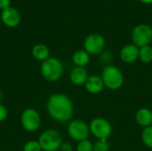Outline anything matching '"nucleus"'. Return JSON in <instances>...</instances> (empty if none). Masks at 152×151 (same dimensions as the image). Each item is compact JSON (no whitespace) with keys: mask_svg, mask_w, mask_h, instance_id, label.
<instances>
[{"mask_svg":"<svg viewBox=\"0 0 152 151\" xmlns=\"http://www.w3.org/2000/svg\"><path fill=\"white\" fill-rule=\"evenodd\" d=\"M88 77L86 69L83 67L75 66L69 73V79L75 85H85Z\"/></svg>","mask_w":152,"mask_h":151,"instance_id":"obj_12","label":"nucleus"},{"mask_svg":"<svg viewBox=\"0 0 152 151\" xmlns=\"http://www.w3.org/2000/svg\"><path fill=\"white\" fill-rule=\"evenodd\" d=\"M90 133L98 140H108L112 133L110 123L102 117L94 118L89 125Z\"/></svg>","mask_w":152,"mask_h":151,"instance_id":"obj_8","label":"nucleus"},{"mask_svg":"<svg viewBox=\"0 0 152 151\" xmlns=\"http://www.w3.org/2000/svg\"><path fill=\"white\" fill-rule=\"evenodd\" d=\"M8 117V110L6 109V107L0 103V122L4 121Z\"/></svg>","mask_w":152,"mask_h":151,"instance_id":"obj_22","label":"nucleus"},{"mask_svg":"<svg viewBox=\"0 0 152 151\" xmlns=\"http://www.w3.org/2000/svg\"><path fill=\"white\" fill-rule=\"evenodd\" d=\"M11 0H0V9L3 11L10 7Z\"/></svg>","mask_w":152,"mask_h":151,"instance_id":"obj_24","label":"nucleus"},{"mask_svg":"<svg viewBox=\"0 0 152 151\" xmlns=\"http://www.w3.org/2000/svg\"><path fill=\"white\" fill-rule=\"evenodd\" d=\"M94 150V144L88 141L84 140L77 143V151H93Z\"/></svg>","mask_w":152,"mask_h":151,"instance_id":"obj_21","label":"nucleus"},{"mask_svg":"<svg viewBox=\"0 0 152 151\" xmlns=\"http://www.w3.org/2000/svg\"><path fill=\"white\" fill-rule=\"evenodd\" d=\"M86 90L92 94H98L100 93L103 88H104V84L101 77L99 76H90L88 77L86 84H85Z\"/></svg>","mask_w":152,"mask_h":151,"instance_id":"obj_13","label":"nucleus"},{"mask_svg":"<svg viewBox=\"0 0 152 151\" xmlns=\"http://www.w3.org/2000/svg\"><path fill=\"white\" fill-rule=\"evenodd\" d=\"M67 132L69 136L77 142L87 140L90 134L89 125L81 119H74L69 121L68 124Z\"/></svg>","mask_w":152,"mask_h":151,"instance_id":"obj_6","label":"nucleus"},{"mask_svg":"<svg viewBox=\"0 0 152 151\" xmlns=\"http://www.w3.org/2000/svg\"><path fill=\"white\" fill-rule=\"evenodd\" d=\"M142 140L143 144L146 147H148L150 149H152V125L148 126V127H145L142 130Z\"/></svg>","mask_w":152,"mask_h":151,"instance_id":"obj_18","label":"nucleus"},{"mask_svg":"<svg viewBox=\"0 0 152 151\" xmlns=\"http://www.w3.org/2000/svg\"><path fill=\"white\" fill-rule=\"evenodd\" d=\"M120 59L125 63H133L139 59V47L134 44L125 45L120 51Z\"/></svg>","mask_w":152,"mask_h":151,"instance_id":"obj_11","label":"nucleus"},{"mask_svg":"<svg viewBox=\"0 0 152 151\" xmlns=\"http://www.w3.org/2000/svg\"><path fill=\"white\" fill-rule=\"evenodd\" d=\"M22 151H42V149L38 141L31 140V141L27 142L23 145Z\"/></svg>","mask_w":152,"mask_h":151,"instance_id":"obj_19","label":"nucleus"},{"mask_svg":"<svg viewBox=\"0 0 152 151\" xmlns=\"http://www.w3.org/2000/svg\"><path fill=\"white\" fill-rule=\"evenodd\" d=\"M133 44L141 48L150 45L152 41V28L147 24H139L133 29L131 33Z\"/></svg>","mask_w":152,"mask_h":151,"instance_id":"obj_7","label":"nucleus"},{"mask_svg":"<svg viewBox=\"0 0 152 151\" xmlns=\"http://www.w3.org/2000/svg\"><path fill=\"white\" fill-rule=\"evenodd\" d=\"M110 143L108 140H98L94 144L93 151H109L110 150Z\"/></svg>","mask_w":152,"mask_h":151,"instance_id":"obj_20","label":"nucleus"},{"mask_svg":"<svg viewBox=\"0 0 152 151\" xmlns=\"http://www.w3.org/2000/svg\"><path fill=\"white\" fill-rule=\"evenodd\" d=\"M105 47L104 37L98 33H92L88 35L84 42V48L90 55L100 54Z\"/></svg>","mask_w":152,"mask_h":151,"instance_id":"obj_9","label":"nucleus"},{"mask_svg":"<svg viewBox=\"0 0 152 151\" xmlns=\"http://www.w3.org/2000/svg\"><path fill=\"white\" fill-rule=\"evenodd\" d=\"M72 61L77 67L85 68L90 61V54L85 50H77L72 55Z\"/></svg>","mask_w":152,"mask_h":151,"instance_id":"obj_16","label":"nucleus"},{"mask_svg":"<svg viewBox=\"0 0 152 151\" xmlns=\"http://www.w3.org/2000/svg\"><path fill=\"white\" fill-rule=\"evenodd\" d=\"M102 79L104 86L110 90H118L124 84V75L122 71L112 65L106 66L102 73Z\"/></svg>","mask_w":152,"mask_h":151,"instance_id":"obj_3","label":"nucleus"},{"mask_svg":"<svg viewBox=\"0 0 152 151\" xmlns=\"http://www.w3.org/2000/svg\"><path fill=\"white\" fill-rule=\"evenodd\" d=\"M0 17H1L2 22L9 28L17 27L20 23V20H21V16H20V12L16 8L12 7V6H10L7 9L3 10L1 12Z\"/></svg>","mask_w":152,"mask_h":151,"instance_id":"obj_10","label":"nucleus"},{"mask_svg":"<svg viewBox=\"0 0 152 151\" xmlns=\"http://www.w3.org/2000/svg\"><path fill=\"white\" fill-rule=\"evenodd\" d=\"M142 3H143V4H151L152 3V0H140Z\"/></svg>","mask_w":152,"mask_h":151,"instance_id":"obj_25","label":"nucleus"},{"mask_svg":"<svg viewBox=\"0 0 152 151\" xmlns=\"http://www.w3.org/2000/svg\"><path fill=\"white\" fill-rule=\"evenodd\" d=\"M135 120L137 124L142 127L152 125V111L147 108H141L135 114Z\"/></svg>","mask_w":152,"mask_h":151,"instance_id":"obj_14","label":"nucleus"},{"mask_svg":"<svg viewBox=\"0 0 152 151\" xmlns=\"http://www.w3.org/2000/svg\"><path fill=\"white\" fill-rule=\"evenodd\" d=\"M20 124L25 131L28 133L37 132L41 126V116L37 109L28 108L20 115Z\"/></svg>","mask_w":152,"mask_h":151,"instance_id":"obj_5","label":"nucleus"},{"mask_svg":"<svg viewBox=\"0 0 152 151\" xmlns=\"http://www.w3.org/2000/svg\"><path fill=\"white\" fill-rule=\"evenodd\" d=\"M42 77L48 82H57L62 77L64 67L62 62L55 58L49 57L42 62L40 67Z\"/></svg>","mask_w":152,"mask_h":151,"instance_id":"obj_2","label":"nucleus"},{"mask_svg":"<svg viewBox=\"0 0 152 151\" xmlns=\"http://www.w3.org/2000/svg\"><path fill=\"white\" fill-rule=\"evenodd\" d=\"M37 141L41 146L42 151H58L63 142L61 133L53 128L42 132Z\"/></svg>","mask_w":152,"mask_h":151,"instance_id":"obj_4","label":"nucleus"},{"mask_svg":"<svg viewBox=\"0 0 152 151\" xmlns=\"http://www.w3.org/2000/svg\"><path fill=\"white\" fill-rule=\"evenodd\" d=\"M32 57L38 61H45L50 57V50L44 44H37L33 46L31 50Z\"/></svg>","mask_w":152,"mask_h":151,"instance_id":"obj_15","label":"nucleus"},{"mask_svg":"<svg viewBox=\"0 0 152 151\" xmlns=\"http://www.w3.org/2000/svg\"><path fill=\"white\" fill-rule=\"evenodd\" d=\"M1 100H2V92L0 90V103H1Z\"/></svg>","mask_w":152,"mask_h":151,"instance_id":"obj_26","label":"nucleus"},{"mask_svg":"<svg viewBox=\"0 0 152 151\" xmlns=\"http://www.w3.org/2000/svg\"><path fill=\"white\" fill-rule=\"evenodd\" d=\"M46 110L50 117L57 123L69 122L74 113L72 101L64 93H56L52 94L46 102Z\"/></svg>","mask_w":152,"mask_h":151,"instance_id":"obj_1","label":"nucleus"},{"mask_svg":"<svg viewBox=\"0 0 152 151\" xmlns=\"http://www.w3.org/2000/svg\"><path fill=\"white\" fill-rule=\"evenodd\" d=\"M60 151H73L72 145L69 142H62L61 147H60Z\"/></svg>","mask_w":152,"mask_h":151,"instance_id":"obj_23","label":"nucleus"},{"mask_svg":"<svg viewBox=\"0 0 152 151\" xmlns=\"http://www.w3.org/2000/svg\"><path fill=\"white\" fill-rule=\"evenodd\" d=\"M139 59L144 63L151 62L152 47L151 45H145L139 48Z\"/></svg>","mask_w":152,"mask_h":151,"instance_id":"obj_17","label":"nucleus"}]
</instances>
